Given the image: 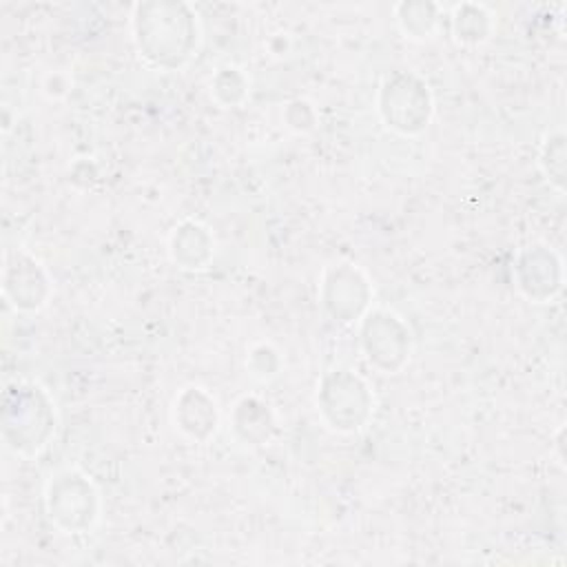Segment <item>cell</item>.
<instances>
[{
	"label": "cell",
	"mask_w": 567,
	"mask_h": 567,
	"mask_svg": "<svg viewBox=\"0 0 567 567\" xmlns=\"http://www.w3.org/2000/svg\"><path fill=\"white\" fill-rule=\"evenodd\" d=\"M47 489L49 516L66 534H82L97 520V492L80 472L51 476Z\"/></svg>",
	"instance_id": "1"
},
{
	"label": "cell",
	"mask_w": 567,
	"mask_h": 567,
	"mask_svg": "<svg viewBox=\"0 0 567 567\" xmlns=\"http://www.w3.org/2000/svg\"><path fill=\"white\" fill-rule=\"evenodd\" d=\"M563 131H554L547 135L545 144H543V155H540V164H549V168H545L547 179L563 190V179H565V151H563Z\"/></svg>",
	"instance_id": "2"
}]
</instances>
